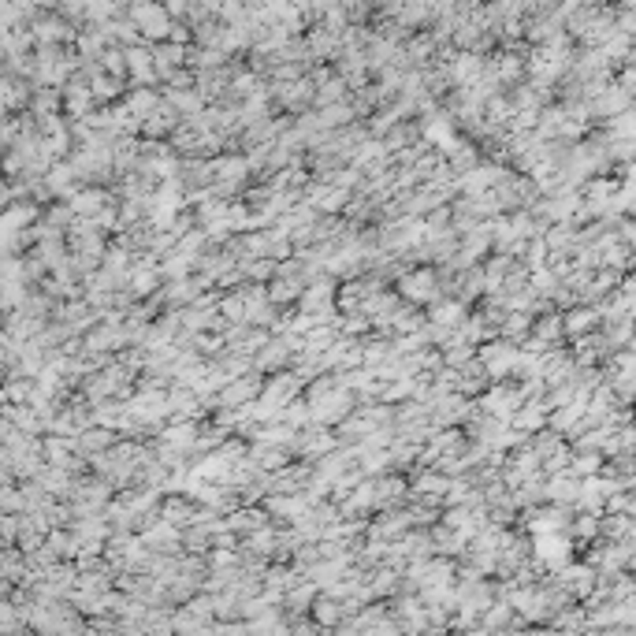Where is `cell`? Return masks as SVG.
Wrapping results in <instances>:
<instances>
[{
	"label": "cell",
	"instance_id": "obj_7",
	"mask_svg": "<svg viewBox=\"0 0 636 636\" xmlns=\"http://www.w3.org/2000/svg\"><path fill=\"white\" fill-rule=\"evenodd\" d=\"M160 283V272L157 268H142L130 275V295H149V290H157Z\"/></svg>",
	"mask_w": 636,
	"mask_h": 636
},
{
	"label": "cell",
	"instance_id": "obj_16",
	"mask_svg": "<svg viewBox=\"0 0 636 636\" xmlns=\"http://www.w3.org/2000/svg\"><path fill=\"white\" fill-rule=\"evenodd\" d=\"M618 134H629V138H636V116H625V120H618Z\"/></svg>",
	"mask_w": 636,
	"mask_h": 636
},
{
	"label": "cell",
	"instance_id": "obj_9",
	"mask_svg": "<svg viewBox=\"0 0 636 636\" xmlns=\"http://www.w3.org/2000/svg\"><path fill=\"white\" fill-rule=\"evenodd\" d=\"M450 487H454V484H450L447 477H432V472H428V477H420V480H417V487H413V492H417V495H428V499H432V495H443V492H450Z\"/></svg>",
	"mask_w": 636,
	"mask_h": 636
},
{
	"label": "cell",
	"instance_id": "obj_12",
	"mask_svg": "<svg viewBox=\"0 0 636 636\" xmlns=\"http://www.w3.org/2000/svg\"><path fill=\"white\" fill-rule=\"evenodd\" d=\"M428 138L439 142V145H447V149H454V134H450L447 123H428Z\"/></svg>",
	"mask_w": 636,
	"mask_h": 636
},
{
	"label": "cell",
	"instance_id": "obj_15",
	"mask_svg": "<svg viewBox=\"0 0 636 636\" xmlns=\"http://www.w3.org/2000/svg\"><path fill=\"white\" fill-rule=\"evenodd\" d=\"M198 350L216 354V350H223V339H216V335H198Z\"/></svg>",
	"mask_w": 636,
	"mask_h": 636
},
{
	"label": "cell",
	"instance_id": "obj_4",
	"mask_svg": "<svg viewBox=\"0 0 636 636\" xmlns=\"http://www.w3.org/2000/svg\"><path fill=\"white\" fill-rule=\"evenodd\" d=\"M268 298H272V305L298 302V298H302V283H298V280H272V283H268Z\"/></svg>",
	"mask_w": 636,
	"mask_h": 636
},
{
	"label": "cell",
	"instance_id": "obj_6",
	"mask_svg": "<svg viewBox=\"0 0 636 636\" xmlns=\"http://www.w3.org/2000/svg\"><path fill=\"white\" fill-rule=\"evenodd\" d=\"M465 320V305L462 302H439L435 309H432V324H462Z\"/></svg>",
	"mask_w": 636,
	"mask_h": 636
},
{
	"label": "cell",
	"instance_id": "obj_2",
	"mask_svg": "<svg viewBox=\"0 0 636 636\" xmlns=\"http://www.w3.org/2000/svg\"><path fill=\"white\" fill-rule=\"evenodd\" d=\"M536 558H544L551 566H566L569 562V544L562 540V536H554V532H540L536 536Z\"/></svg>",
	"mask_w": 636,
	"mask_h": 636
},
{
	"label": "cell",
	"instance_id": "obj_8",
	"mask_svg": "<svg viewBox=\"0 0 636 636\" xmlns=\"http://www.w3.org/2000/svg\"><path fill=\"white\" fill-rule=\"evenodd\" d=\"M510 424H514V428H521V432H532V428H540V424H544V413L536 410V406H521V410L510 417Z\"/></svg>",
	"mask_w": 636,
	"mask_h": 636
},
{
	"label": "cell",
	"instance_id": "obj_5",
	"mask_svg": "<svg viewBox=\"0 0 636 636\" xmlns=\"http://www.w3.org/2000/svg\"><path fill=\"white\" fill-rule=\"evenodd\" d=\"M164 443H171V447H190V443H198V424H194V420H179V424H171V428L164 432Z\"/></svg>",
	"mask_w": 636,
	"mask_h": 636
},
{
	"label": "cell",
	"instance_id": "obj_13",
	"mask_svg": "<svg viewBox=\"0 0 636 636\" xmlns=\"http://www.w3.org/2000/svg\"><path fill=\"white\" fill-rule=\"evenodd\" d=\"M592 320H595V309H588V313H573V317H566V332H581V328H588Z\"/></svg>",
	"mask_w": 636,
	"mask_h": 636
},
{
	"label": "cell",
	"instance_id": "obj_14",
	"mask_svg": "<svg viewBox=\"0 0 636 636\" xmlns=\"http://www.w3.org/2000/svg\"><path fill=\"white\" fill-rule=\"evenodd\" d=\"M599 469V454H584V458L573 462V472H595Z\"/></svg>",
	"mask_w": 636,
	"mask_h": 636
},
{
	"label": "cell",
	"instance_id": "obj_11",
	"mask_svg": "<svg viewBox=\"0 0 636 636\" xmlns=\"http://www.w3.org/2000/svg\"><path fill=\"white\" fill-rule=\"evenodd\" d=\"M34 216H38V208H34V205H23V208H8V220H4V223H8V231H15V227L30 223Z\"/></svg>",
	"mask_w": 636,
	"mask_h": 636
},
{
	"label": "cell",
	"instance_id": "obj_3",
	"mask_svg": "<svg viewBox=\"0 0 636 636\" xmlns=\"http://www.w3.org/2000/svg\"><path fill=\"white\" fill-rule=\"evenodd\" d=\"M253 398H260V380H242V383L231 380V383L220 387V402L223 406H246Z\"/></svg>",
	"mask_w": 636,
	"mask_h": 636
},
{
	"label": "cell",
	"instance_id": "obj_1",
	"mask_svg": "<svg viewBox=\"0 0 636 636\" xmlns=\"http://www.w3.org/2000/svg\"><path fill=\"white\" fill-rule=\"evenodd\" d=\"M398 290L410 302H428L435 295V272L432 268H420V272H410V275H402V283Z\"/></svg>",
	"mask_w": 636,
	"mask_h": 636
},
{
	"label": "cell",
	"instance_id": "obj_10",
	"mask_svg": "<svg viewBox=\"0 0 636 636\" xmlns=\"http://www.w3.org/2000/svg\"><path fill=\"white\" fill-rule=\"evenodd\" d=\"M313 614H317L320 625H335V622H339V603H335V595H332V599L320 595V599L313 603Z\"/></svg>",
	"mask_w": 636,
	"mask_h": 636
}]
</instances>
